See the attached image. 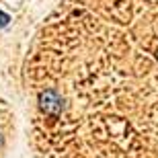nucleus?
Instances as JSON below:
<instances>
[{
  "instance_id": "f257e3e1",
  "label": "nucleus",
  "mask_w": 158,
  "mask_h": 158,
  "mask_svg": "<svg viewBox=\"0 0 158 158\" xmlns=\"http://www.w3.org/2000/svg\"><path fill=\"white\" fill-rule=\"evenodd\" d=\"M6 23H8V15H4V12H0V27H4Z\"/></svg>"
}]
</instances>
